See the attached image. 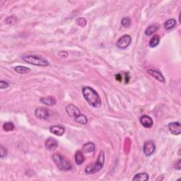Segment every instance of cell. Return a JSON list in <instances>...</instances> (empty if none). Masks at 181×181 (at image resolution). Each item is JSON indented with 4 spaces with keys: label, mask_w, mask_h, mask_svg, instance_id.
<instances>
[{
    "label": "cell",
    "mask_w": 181,
    "mask_h": 181,
    "mask_svg": "<svg viewBox=\"0 0 181 181\" xmlns=\"http://www.w3.org/2000/svg\"><path fill=\"white\" fill-rule=\"evenodd\" d=\"M76 23L77 24L81 27L86 26V23H87V21L84 18H79L76 20Z\"/></svg>",
    "instance_id": "cell-26"
},
{
    "label": "cell",
    "mask_w": 181,
    "mask_h": 181,
    "mask_svg": "<svg viewBox=\"0 0 181 181\" xmlns=\"http://www.w3.org/2000/svg\"><path fill=\"white\" fill-rule=\"evenodd\" d=\"M96 149V146L93 142H88V143L85 144L82 147V151L86 154H89V153L94 152Z\"/></svg>",
    "instance_id": "cell-15"
},
{
    "label": "cell",
    "mask_w": 181,
    "mask_h": 181,
    "mask_svg": "<svg viewBox=\"0 0 181 181\" xmlns=\"http://www.w3.org/2000/svg\"><path fill=\"white\" fill-rule=\"evenodd\" d=\"M130 77H129V74H128V73H125V83H126V84H127V83L129 82V81H130Z\"/></svg>",
    "instance_id": "cell-32"
},
{
    "label": "cell",
    "mask_w": 181,
    "mask_h": 181,
    "mask_svg": "<svg viewBox=\"0 0 181 181\" xmlns=\"http://www.w3.org/2000/svg\"><path fill=\"white\" fill-rule=\"evenodd\" d=\"M175 25H176V21L173 18H170L164 23V28L166 30H171L175 26Z\"/></svg>",
    "instance_id": "cell-18"
},
{
    "label": "cell",
    "mask_w": 181,
    "mask_h": 181,
    "mask_svg": "<svg viewBox=\"0 0 181 181\" xmlns=\"http://www.w3.org/2000/svg\"><path fill=\"white\" fill-rule=\"evenodd\" d=\"M66 113L69 115V117L75 118H77V116L81 114L80 110L77 108V106H74L73 104H69L66 106Z\"/></svg>",
    "instance_id": "cell-8"
},
{
    "label": "cell",
    "mask_w": 181,
    "mask_h": 181,
    "mask_svg": "<svg viewBox=\"0 0 181 181\" xmlns=\"http://www.w3.org/2000/svg\"><path fill=\"white\" fill-rule=\"evenodd\" d=\"M156 150V145L154 142L148 141L145 142L143 147V151L147 156H150Z\"/></svg>",
    "instance_id": "cell-6"
},
{
    "label": "cell",
    "mask_w": 181,
    "mask_h": 181,
    "mask_svg": "<svg viewBox=\"0 0 181 181\" xmlns=\"http://www.w3.org/2000/svg\"><path fill=\"white\" fill-rule=\"evenodd\" d=\"M132 42V38L129 35H125L123 36L121 38H119V40L117 42V47L120 49H125L131 44Z\"/></svg>",
    "instance_id": "cell-5"
},
{
    "label": "cell",
    "mask_w": 181,
    "mask_h": 181,
    "mask_svg": "<svg viewBox=\"0 0 181 181\" xmlns=\"http://www.w3.org/2000/svg\"><path fill=\"white\" fill-rule=\"evenodd\" d=\"M53 160L60 171H67L72 169V164L69 161H67L59 154H55L53 155Z\"/></svg>",
    "instance_id": "cell-3"
},
{
    "label": "cell",
    "mask_w": 181,
    "mask_h": 181,
    "mask_svg": "<svg viewBox=\"0 0 181 181\" xmlns=\"http://www.w3.org/2000/svg\"><path fill=\"white\" fill-rule=\"evenodd\" d=\"M14 70H15L16 72H17L18 74H27L31 72V69H29V68H28V67H26V66H16Z\"/></svg>",
    "instance_id": "cell-22"
},
{
    "label": "cell",
    "mask_w": 181,
    "mask_h": 181,
    "mask_svg": "<svg viewBox=\"0 0 181 181\" xmlns=\"http://www.w3.org/2000/svg\"><path fill=\"white\" fill-rule=\"evenodd\" d=\"M7 155V149L5 148V147H4L3 146H1L0 147V157H1V158H4V157H6Z\"/></svg>",
    "instance_id": "cell-27"
},
{
    "label": "cell",
    "mask_w": 181,
    "mask_h": 181,
    "mask_svg": "<svg viewBox=\"0 0 181 181\" xmlns=\"http://www.w3.org/2000/svg\"><path fill=\"white\" fill-rule=\"evenodd\" d=\"M3 129L5 132H10V131H13L14 130V125L12 123L8 122V123L4 124Z\"/></svg>",
    "instance_id": "cell-24"
},
{
    "label": "cell",
    "mask_w": 181,
    "mask_h": 181,
    "mask_svg": "<svg viewBox=\"0 0 181 181\" xmlns=\"http://www.w3.org/2000/svg\"><path fill=\"white\" fill-rule=\"evenodd\" d=\"M147 72L149 74V75H151V77H154V79H156L158 82L161 83L165 82V78H164L163 74H162L159 71H158V70L149 69H147Z\"/></svg>",
    "instance_id": "cell-11"
},
{
    "label": "cell",
    "mask_w": 181,
    "mask_h": 181,
    "mask_svg": "<svg viewBox=\"0 0 181 181\" xmlns=\"http://www.w3.org/2000/svg\"><path fill=\"white\" fill-rule=\"evenodd\" d=\"M158 29V25L156 24L151 25L149 26L147 28V30L145 31V34L147 35V36H151V35H153L154 33H156Z\"/></svg>",
    "instance_id": "cell-20"
},
{
    "label": "cell",
    "mask_w": 181,
    "mask_h": 181,
    "mask_svg": "<svg viewBox=\"0 0 181 181\" xmlns=\"http://www.w3.org/2000/svg\"><path fill=\"white\" fill-rule=\"evenodd\" d=\"M68 53L65 51H60L59 53V56L61 57V58H67L68 57Z\"/></svg>",
    "instance_id": "cell-29"
},
{
    "label": "cell",
    "mask_w": 181,
    "mask_h": 181,
    "mask_svg": "<svg viewBox=\"0 0 181 181\" xmlns=\"http://www.w3.org/2000/svg\"><path fill=\"white\" fill-rule=\"evenodd\" d=\"M5 22L9 25H14L16 23H18V18L16 16H11L7 18L6 21Z\"/></svg>",
    "instance_id": "cell-23"
},
{
    "label": "cell",
    "mask_w": 181,
    "mask_h": 181,
    "mask_svg": "<svg viewBox=\"0 0 181 181\" xmlns=\"http://www.w3.org/2000/svg\"><path fill=\"white\" fill-rule=\"evenodd\" d=\"M159 42H160L159 36L155 35V36H154L152 38H151L150 41H149V45L150 47H155L159 44Z\"/></svg>",
    "instance_id": "cell-21"
},
{
    "label": "cell",
    "mask_w": 181,
    "mask_h": 181,
    "mask_svg": "<svg viewBox=\"0 0 181 181\" xmlns=\"http://www.w3.org/2000/svg\"><path fill=\"white\" fill-rule=\"evenodd\" d=\"M40 102L43 104L48 106H53L56 104L57 101L53 96H47V97H42L40 99Z\"/></svg>",
    "instance_id": "cell-14"
},
{
    "label": "cell",
    "mask_w": 181,
    "mask_h": 181,
    "mask_svg": "<svg viewBox=\"0 0 181 181\" xmlns=\"http://www.w3.org/2000/svg\"><path fill=\"white\" fill-rule=\"evenodd\" d=\"M115 79L118 81V82H121L122 79H122V76L120 74H118L115 75Z\"/></svg>",
    "instance_id": "cell-31"
},
{
    "label": "cell",
    "mask_w": 181,
    "mask_h": 181,
    "mask_svg": "<svg viewBox=\"0 0 181 181\" xmlns=\"http://www.w3.org/2000/svg\"><path fill=\"white\" fill-rule=\"evenodd\" d=\"M35 115L39 120H47L50 117V112L47 109L43 108H38L35 111Z\"/></svg>",
    "instance_id": "cell-7"
},
{
    "label": "cell",
    "mask_w": 181,
    "mask_h": 181,
    "mask_svg": "<svg viewBox=\"0 0 181 181\" xmlns=\"http://www.w3.org/2000/svg\"><path fill=\"white\" fill-rule=\"evenodd\" d=\"M74 120L76 123L81 124V125H86L88 123V118L86 116L81 113L77 118H74Z\"/></svg>",
    "instance_id": "cell-19"
},
{
    "label": "cell",
    "mask_w": 181,
    "mask_h": 181,
    "mask_svg": "<svg viewBox=\"0 0 181 181\" xmlns=\"http://www.w3.org/2000/svg\"><path fill=\"white\" fill-rule=\"evenodd\" d=\"M175 168L177 170H180V169H181V161L180 159H179L178 161H177V163H175Z\"/></svg>",
    "instance_id": "cell-30"
},
{
    "label": "cell",
    "mask_w": 181,
    "mask_h": 181,
    "mask_svg": "<svg viewBox=\"0 0 181 181\" xmlns=\"http://www.w3.org/2000/svg\"><path fill=\"white\" fill-rule=\"evenodd\" d=\"M105 163V154L104 151L101 150L100 151L99 157H98V160L96 163L93 164H89L86 166V169H85V172L86 174H94L99 172L101 169H103V166Z\"/></svg>",
    "instance_id": "cell-2"
},
{
    "label": "cell",
    "mask_w": 181,
    "mask_h": 181,
    "mask_svg": "<svg viewBox=\"0 0 181 181\" xmlns=\"http://www.w3.org/2000/svg\"><path fill=\"white\" fill-rule=\"evenodd\" d=\"M9 86V84L8 83L4 82V81H1L0 82V89H6Z\"/></svg>",
    "instance_id": "cell-28"
},
{
    "label": "cell",
    "mask_w": 181,
    "mask_h": 181,
    "mask_svg": "<svg viewBox=\"0 0 181 181\" xmlns=\"http://www.w3.org/2000/svg\"><path fill=\"white\" fill-rule=\"evenodd\" d=\"M149 178V174L147 173H140L134 175V178H132L133 181H143V180H148Z\"/></svg>",
    "instance_id": "cell-16"
},
{
    "label": "cell",
    "mask_w": 181,
    "mask_h": 181,
    "mask_svg": "<svg viewBox=\"0 0 181 181\" xmlns=\"http://www.w3.org/2000/svg\"><path fill=\"white\" fill-rule=\"evenodd\" d=\"M140 123L142 124V125L143 127H145V128H150L153 126V124H154V122H153L152 118L151 117H149V115H142L141 118H140Z\"/></svg>",
    "instance_id": "cell-12"
},
{
    "label": "cell",
    "mask_w": 181,
    "mask_h": 181,
    "mask_svg": "<svg viewBox=\"0 0 181 181\" xmlns=\"http://www.w3.org/2000/svg\"><path fill=\"white\" fill-rule=\"evenodd\" d=\"M85 161V157L82 151H78L75 154V161L77 165H82Z\"/></svg>",
    "instance_id": "cell-17"
},
{
    "label": "cell",
    "mask_w": 181,
    "mask_h": 181,
    "mask_svg": "<svg viewBox=\"0 0 181 181\" xmlns=\"http://www.w3.org/2000/svg\"><path fill=\"white\" fill-rule=\"evenodd\" d=\"M122 26L125 28H129L131 24V19L129 17H125L121 21Z\"/></svg>",
    "instance_id": "cell-25"
},
{
    "label": "cell",
    "mask_w": 181,
    "mask_h": 181,
    "mask_svg": "<svg viewBox=\"0 0 181 181\" xmlns=\"http://www.w3.org/2000/svg\"><path fill=\"white\" fill-rule=\"evenodd\" d=\"M45 148L50 151H53L58 148V142L55 138L50 137L45 141Z\"/></svg>",
    "instance_id": "cell-10"
},
{
    "label": "cell",
    "mask_w": 181,
    "mask_h": 181,
    "mask_svg": "<svg viewBox=\"0 0 181 181\" xmlns=\"http://www.w3.org/2000/svg\"><path fill=\"white\" fill-rule=\"evenodd\" d=\"M23 60L28 64L38 66H47L49 65V62L45 58L36 55H26L23 56Z\"/></svg>",
    "instance_id": "cell-4"
},
{
    "label": "cell",
    "mask_w": 181,
    "mask_h": 181,
    "mask_svg": "<svg viewBox=\"0 0 181 181\" xmlns=\"http://www.w3.org/2000/svg\"><path fill=\"white\" fill-rule=\"evenodd\" d=\"M50 131L52 134H55L56 136H61L63 135L64 132H65V129L61 125H53V126L50 127Z\"/></svg>",
    "instance_id": "cell-13"
},
{
    "label": "cell",
    "mask_w": 181,
    "mask_h": 181,
    "mask_svg": "<svg viewBox=\"0 0 181 181\" xmlns=\"http://www.w3.org/2000/svg\"><path fill=\"white\" fill-rule=\"evenodd\" d=\"M82 93L85 100L90 106L99 108L101 106V99L99 93L93 88L89 86H85L82 89Z\"/></svg>",
    "instance_id": "cell-1"
},
{
    "label": "cell",
    "mask_w": 181,
    "mask_h": 181,
    "mask_svg": "<svg viewBox=\"0 0 181 181\" xmlns=\"http://www.w3.org/2000/svg\"><path fill=\"white\" fill-rule=\"evenodd\" d=\"M169 129L170 132L173 135H179L181 133L180 123L179 122H173L169 124Z\"/></svg>",
    "instance_id": "cell-9"
}]
</instances>
